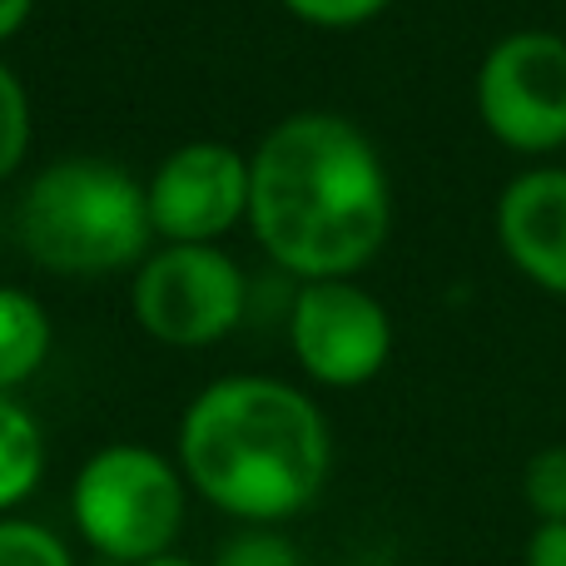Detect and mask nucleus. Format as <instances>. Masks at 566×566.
Here are the masks:
<instances>
[{"instance_id":"1","label":"nucleus","mask_w":566,"mask_h":566,"mask_svg":"<svg viewBox=\"0 0 566 566\" xmlns=\"http://www.w3.org/2000/svg\"><path fill=\"white\" fill-rule=\"evenodd\" d=\"M249 234L293 283L358 279L392 234V175L358 119L293 109L249 155Z\"/></svg>"},{"instance_id":"2","label":"nucleus","mask_w":566,"mask_h":566,"mask_svg":"<svg viewBox=\"0 0 566 566\" xmlns=\"http://www.w3.org/2000/svg\"><path fill=\"white\" fill-rule=\"evenodd\" d=\"M175 462L214 512L244 527H283L328 488L333 428L298 382L229 373L189 398Z\"/></svg>"},{"instance_id":"3","label":"nucleus","mask_w":566,"mask_h":566,"mask_svg":"<svg viewBox=\"0 0 566 566\" xmlns=\"http://www.w3.org/2000/svg\"><path fill=\"white\" fill-rule=\"evenodd\" d=\"M15 239L45 274L109 279L155 249L145 179L99 155H65L35 169L15 199Z\"/></svg>"},{"instance_id":"4","label":"nucleus","mask_w":566,"mask_h":566,"mask_svg":"<svg viewBox=\"0 0 566 566\" xmlns=\"http://www.w3.org/2000/svg\"><path fill=\"white\" fill-rule=\"evenodd\" d=\"M189 512V482L175 458L145 442L95 448L75 472L70 517L75 532L115 566H139L175 552Z\"/></svg>"},{"instance_id":"5","label":"nucleus","mask_w":566,"mask_h":566,"mask_svg":"<svg viewBox=\"0 0 566 566\" xmlns=\"http://www.w3.org/2000/svg\"><path fill=\"white\" fill-rule=\"evenodd\" d=\"M129 313L165 348H214L249 318V274L224 244H155L129 279Z\"/></svg>"},{"instance_id":"6","label":"nucleus","mask_w":566,"mask_h":566,"mask_svg":"<svg viewBox=\"0 0 566 566\" xmlns=\"http://www.w3.org/2000/svg\"><path fill=\"white\" fill-rule=\"evenodd\" d=\"M478 125L512 155L566 149V35L547 25H522L497 35L472 75Z\"/></svg>"},{"instance_id":"7","label":"nucleus","mask_w":566,"mask_h":566,"mask_svg":"<svg viewBox=\"0 0 566 566\" xmlns=\"http://www.w3.org/2000/svg\"><path fill=\"white\" fill-rule=\"evenodd\" d=\"M289 353L318 388H368L392 358V313L358 279L298 283L289 298Z\"/></svg>"},{"instance_id":"8","label":"nucleus","mask_w":566,"mask_h":566,"mask_svg":"<svg viewBox=\"0 0 566 566\" xmlns=\"http://www.w3.org/2000/svg\"><path fill=\"white\" fill-rule=\"evenodd\" d=\"M155 244H224L249 224V155L224 139L169 149L145 179Z\"/></svg>"},{"instance_id":"9","label":"nucleus","mask_w":566,"mask_h":566,"mask_svg":"<svg viewBox=\"0 0 566 566\" xmlns=\"http://www.w3.org/2000/svg\"><path fill=\"white\" fill-rule=\"evenodd\" d=\"M492 234L512 274L566 298V165L537 159L512 175L492 205Z\"/></svg>"},{"instance_id":"10","label":"nucleus","mask_w":566,"mask_h":566,"mask_svg":"<svg viewBox=\"0 0 566 566\" xmlns=\"http://www.w3.org/2000/svg\"><path fill=\"white\" fill-rule=\"evenodd\" d=\"M55 328L45 303L20 283H0V392H15L45 368Z\"/></svg>"},{"instance_id":"11","label":"nucleus","mask_w":566,"mask_h":566,"mask_svg":"<svg viewBox=\"0 0 566 566\" xmlns=\"http://www.w3.org/2000/svg\"><path fill=\"white\" fill-rule=\"evenodd\" d=\"M40 478H45V432L15 392H0V517L15 512L40 488Z\"/></svg>"},{"instance_id":"12","label":"nucleus","mask_w":566,"mask_h":566,"mask_svg":"<svg viewBox=\"0 0 566 566\" xmlns=\"http://www.w3.org/2000/svg\"><path fill=\"white\" fill-rule=\"evenodd\" d=\"M522 507L532 522H566V442H547L522 462Z\"/></svg>"},{"instance_id":"13","label":"nucleus","mask_w":566,"mask_h":566,"mask_svg":"<svg viewBox=\"0 0 566 566\" xmlns=\"http://www.w3.org/2000/svg\"><path fill=\"white\" fill-rule=\"evenodd\" d=\"M30 139H35V115H30V90L20 75L0 60V185L25 165Z\"/></svg>"},{"instance_id":"14","label":"nucleus","mask_w":566,"mask_h":566,"mask_svg":"<svg viewBox=\"0 0 566 566\" xmlns=\"http://www.w3.org/2000/svg\"><path fill=\"white\" fill-rule=\"evenodd\" d=\"M0 566H75V552L45 522L6 512L0 517Z\"/></svg>"},{"instance_id":"15","label":"nucleus","mask_w":566,"mask_h":566,"mask_svg":"<svg viewBox=\"0 0 566 566\" xmlns=\"http://www.w3.org/2000/svg\"><path fill=\"white\" fill-rule=\"evenodd\" d=\"M209 566H308V562H303L298 542L283 537L279 527H249L239 537H229Z\"/></svg>"},{"instance_id":"16","label":"nucleus","mask_w":566,"mask_h":566,"mask_svg":"<svg viewBox=\"0 0 566 566\" xmlns=\"http://www.w3.org/2000/svg\"><path fill=\"white\" fill-rule=\"evenodd\" d=\"M279 6L313 30H358L378 20L392 0H279Z\"/></svg>"},{"instance_id":"17","label":"nucleus","mask_w":566,"mask_h":566,"mask_svg":"<svg viewBox=\"0 0 566 566\" xmlns=\"http://www.w3.org/2000/svg\"><path fill=\"white\" fill-rule=\"evenodd\" d=\"M522 566H566V522H532Z\"/></svg>"},{"instance_id":"18","label":"nucleus","mask_w":566,"mask_h":566,"mask_svg":"<svg viewBox=\"0 0 566 566\" xmlns=\"http://www.w3.org/2000/svg\"><path fill=\"white\" fill-rule=\"evenodd\" d=\"M30 15H35V0H0V50L30 25Z\"/></svg>"},{"instance_id":"19","label":"nucleus","mask_w":566,"mask_h":566,"mask_svg":"<svg viewBox=\"0 0 566 566\" xmlns=\"http://www.w3.org/2000/svg\"><path fill=\"white\" fill-rule=\"evenodd\" d=\"M139 566H209V562H195V557H185V552H165V557H149Z\"/></svg>"}]
</instances>
